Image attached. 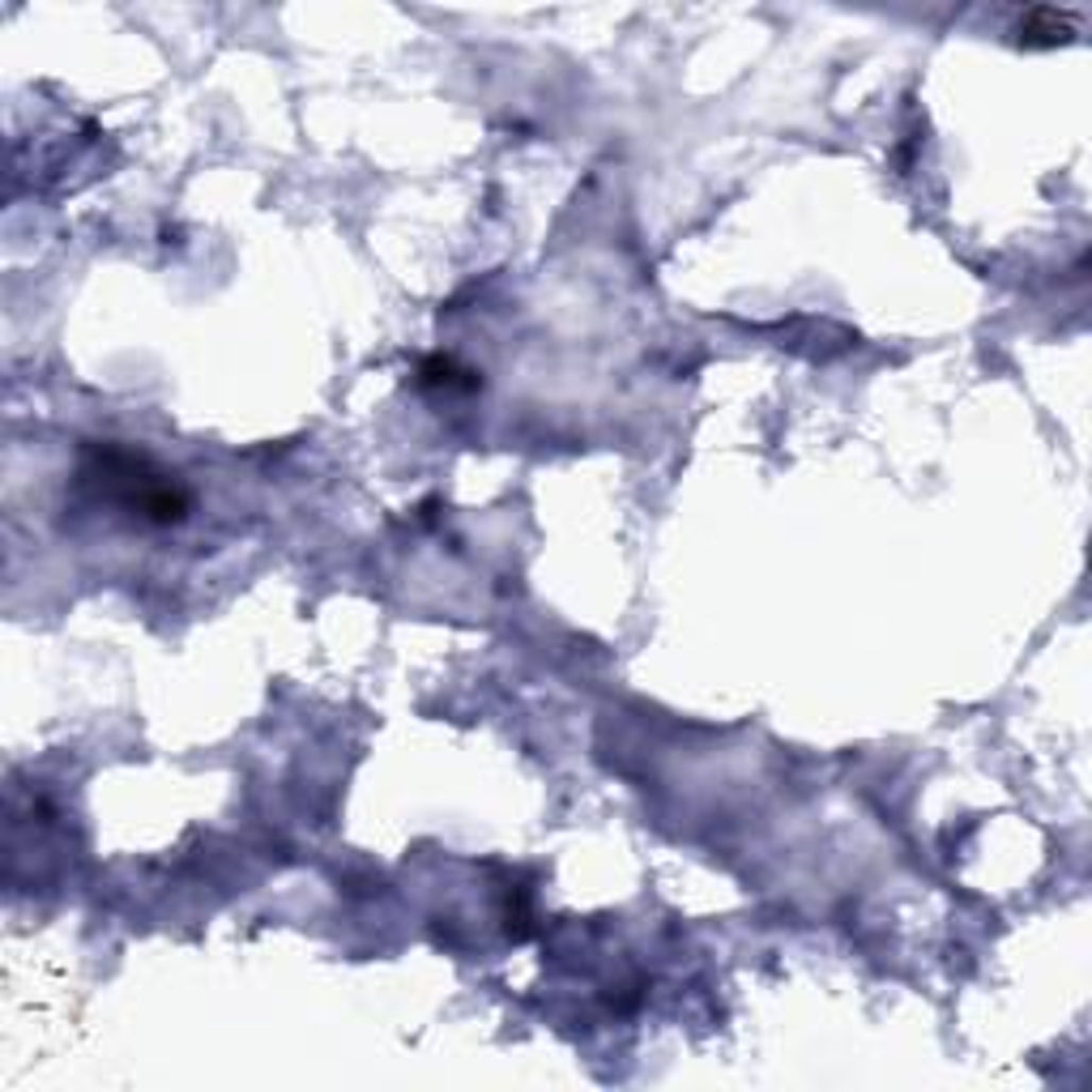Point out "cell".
Returning a JSON list of instances; mask_svg holds the SVG:
<instances>
[{"instance_id":"1","label":"cell","mask_w":1092,"mask_h":1092,"mask_svg":"<svg viewBox=\"0 0 1092 1092\" xmlns=\"http://www.w3.org/2000/svg\"><path fill=\"white\" fill-rule=\"evenodd\" d=\"M1020 35L1028 44H1058L1071 35V18L1067 14H1054V10H1033L1024 22H1020Z\"/></svg>"}]
</instances>
